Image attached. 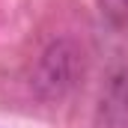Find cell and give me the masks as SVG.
Instances as JSON below:
<instances>
[{
    "mask_svg": "<svg viewBox=\"0 0 128 128\" xmlns=\"http://www.w3.org/2000/svg\"><path fill=\"white\" fill-rule=\"evenodd\" d=\"M84 78V51L74 39L60 36L42 48L30 68V90L42 101H63Z\"/></svg>",
    "mask_w": 128,
    "mask_h": 128,
    "instance_id": "cell-1",
    "label": "cell"
},
{
    "mask_svg": "<svg viewBox=\"0 0 128 128\" xmlns=\"http://www.w3.org/2000/svg\"><path fill=\"white\" fill-rule=\"evenodd\" d=\"M96 128H128V66L110 72L96 104Z\"/></svg>",
    "mask_w": 128,
    "mask_h": 128,
    "instance_id": "cell-2",
    "label": "cell"
},
{
    "mask_svg": "<svg viewBox=\"0 0 128 128\" xmlns=\"http://www.w3.org/2000/svg\"><path fill=\"white\" fill-rule=\"evenodd\" d=\"M98 12L113 30L128 36V0H98Z\"/></svg>",
    "mask_w": 128,
    "mask_h": 128,
    "instance_id": "cell-3",
    "label": "cell"
}]
</instances>
